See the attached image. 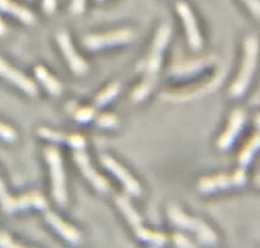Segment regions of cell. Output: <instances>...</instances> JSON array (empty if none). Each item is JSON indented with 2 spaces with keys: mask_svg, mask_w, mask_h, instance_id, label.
<instances>
[{
  "mask_svg": "<svg viewBox=\"0 0 260 248\" xmlns=\"http://www.w3.org/2000/svg\"><path fill=\"white\" fill-rule=\"evenodd\" d=\"M56 0H42V8L46 14H52L56 9Z\"/></svg>",
  "mask_w": 260,
  "mask_h": 248,
  "instance_id": "f546056e",
  "label": "cell"
},
{
  "mask_svg": "<svg viewBox=\"0 0 260 248\" xmlns=\"http://www.w3.org/2000/svg\"><path fill=\"white\" fill-rule=\"evenodd\" d=\"M6 31H7V28H6V24H4L3 22L0 21V36H2V34H4V33H6Z\"/></svg>",
  "mask_w": 260,
  "mask_h": 248,
  "instance_id": "4dcf8cb0",
  "label": "cell"
},
{
  "mask_svg": "<svg viewBox=\"0 0 260 248\" xmlns=\"http://www.w3.org/2000/svg\"><path fill=\"white\" fill-rule=\"evenodd\" d=\"M84 7H86V0H73L71 6L72 13L74 14L83 13Z\"/></svg>",
  "mask_w": 260,
  "mask_h": 248,
  "instance_id": "f1b7e54d",
  "label": "cell"
},
{
  "mask_svg": "<svg viewBox=\"0 0 260 248\" xmlns=\"http://www.w3.org/2000/svg\"><path fill=\"white\" fill-rule=\"evenodd\" d=\"M167 215H169V219L171 220L175 227L194 232L195 235L198 237L199 242L203 243L204 245L212 247V245H216L217 242H218L217 233L206 222L198 219V218L186 215L176 205H170L169 209H167Z\"/></svg>",
  "mask_w": 260,
  "mask_h": 248,
  "instance_id": "3957f363",
  "label": "cell"
},
{
  "mask_svg": "<svg viewBox=\"0 0 260 248\" xmlns=\"http://www.w3.org/2000/svg\"><path fill=\"white\" fill-rule=\"evenodd\" d=\"M96 124L101 127L111 129L117 125V117L112 114H102L96 119Z\"/></svg>",
  "mask_w": 260,
  "mask_h": 248,
  "instance_id": "cb8c5ba5",
  "label": "cell"
},
{
  "mask_svg": "<svg viewBox=\"0 0 260 248\" xmlns=\"http://www.w3.org/2000/svg\"><path fill=\"white\" fill-rule=\"evenodd\" d=\"M246 172L241 167L234 174H218L214 177L202 179L198 184V190L202 194H211L218 190L244 186L246 184Z\"/></svg>",
  "mask_w": 260,
  "mask_h": 248,
  "instance_id": "ba28073f",
  "label": "cell"
},
{
  "mask_svg": "<svg viewBox=\"0 0 260 248\" xmlns=\"http://www.w3.org/2000/svg\"><path fill=\"white\" fill-rule=\"evenodd\" d=\"M257 57H259V40L254 34H249L244 42V59H242L241 69L232 86L230 87V96L232 98H240L246 93L255 74Z\"/></svg>",
  "mask_w": 260,
  "mask_h": 248,
  "instance_id": "7a4b0ae2",
  "label": "cell"
},
{
  "mask_svg": "<svg viewBox=\"0 0 260 248\" xmlns=\"http://www.w3.org/2000/svg\"><path fill=\"white\" fill-rule=\"evenodd\" d=\"M45 219L52 227V229L68 243L73 245H78L82 243V233L73 227L72 224L62 220L57 214L52 211L45 212Z\"/></svg>",
  "mask_w": 260,
  "mask_h": 248,
  "instance_id": "9a60e30c",
  "label": "cell"
},
{
  "mask_svg": "<svg viewBox=\"0 0 260 248\" xmlns=\"http://www.w3.org/2000/svg\"><path fill=\"white\" fill-rule=\"evenodd\" d=\"M151 248H157V247H151Z\"/></svg>",
  "mask_w": 260,
  "mask_h": 248,
  "instance_id": "e575fe53",
  "label": "cell"
},
{
  "mask_svg": "<svg viewBox=\"0 0 260 248\" xmlns=\"http://www.w3.org/2000/svg\"><path fill=\"white\" fill-rule=\"evenodd\" d=\"M35 75L37 79L42 83V86L47 89L50 94L52 96H60L62 92L61 83L49 73V70L44 66H36L35 67Z\"/></svg>",
  "mask_w": 260,
  "mask_h": 248,
  "instance_id": "e0dca14e",
  "label": "cell"
},
{
  "mask_svg": "<svg viewBox=\"0 0 260 248\" xmlns=\"http://www.w3.org/2000/svg\"><path fill=\"white\" fill-rule=\"evenodd\" d=\"M56 41L60 50H61L62 55H64L65 60L68 61L72 72L76 75H79V77L87 74V72H88V64L84 61V59L81 55L77 54L76 49H74L73 44H72L69 33H67L65 31L59 32L56 34Z\"/></svg>",
  "mask_w": 260,
  "mask_h": 248,
  "instance_id": "8fae6325",
  "label": "cell"
},
{
  "mask_svg": "<svg viewBox=\"0 0 260 248\" xmlns=\"http://www.w3.org/2000/svg\"><path fill=\"white\" fill-rule=\"evenodd\" d=\"M0 77L3 79L8 80L9 83L14 84L16 87H18L19 89L27 93L28 96H36L39 89H37L36 83L34 80L29 79L26 74H23L22 72L17 70L16 67H13L12 65H9L8 62L4 59L0 57Z\"/></svg>",
  "mask_w": 260,
  "mask_h": 248,
  "instance_id": "4fadbf2b",
  "label": "cell"
},
{
  "mask_svg": "<svg viewBox=\"0 0 260 248\" xmlns=\"http://www.w3.org/2000/svg\"><path fill=\"white\" fill-rule=\"evenodd\" d=\"M0 248H29L16 242L7 232H0Z\"/></svg>",
  "mask_w": 260,
  "mask_h": 248,
  "instance_id": "d4e9b609",
  "label": "cell"
},
{
  "mask_svg": "<svg viewBox=\"0 0 260 248\" xmlns=\"http://www.w3.org/2000/svg\"><path fill=\"white\" fill-rule=\"evenodd\" d=\"M0 139L6 140L7 143H14L17 140L16 130L0 121Z\"/></svg>",
  "mask_w": 260,
  "mask_h": 248,
  "instance_id": "603a6c76",
  "label": "cell"
},
{
  "mask_svg": "<svg viewBox=\"0 0 260 248\" xmlns=\"http://www.w3.org/2000/svg\"><path fill=\"white\" fill-rule=\"evenodd\" d=\"M120 89H121L120 83H111V84H110L109 87H106L101 93L97 94V97L94 98V107H96V109H102L104 106H106L107 103H110V102L119 94Z\"/></svg>",
  "mask_w": 260,
  "mask_h": 248,
  "instance_id": "d6986e66",
  "label": "cell"
},
{
  "mask_svg": "<svg viewBox=\"0 0 260 248\" xmlns=\"http://www.w3.org/2000/svg\"><path fill=\"white\" fill-rule=\"evenodd\" d=\"M0 207L6 214H13L19 210H26L29 207H36L39 210L47 209V201L44 195L39 191H31L19 197L9 195L6 184L0 177Z\"/></svg>",
  "mask_w": 260,
  "mask_h": 248,
  "instance_id": "8992f818",
  "label": "cell"
},
{
  "mask_svg": "<svg viewBox=\"0 0 260 248\" xmlns=\"http://www.w3.org/2000/svg\"><path fill=\"white\" fill-rule=\"evenodd\" d=\"M94 115H96V111L92 107H81V109L78 107L73 112L74 119L78 122H81V124H86V122L91 121L94 117Z\"/></svg>",
  "mask_w": 260,
  "mask_h": 248,
  "instance_id": "7402d4cb",
  "label": "cell"
},
{
  "mask_svg": "<svg viewBox=\"0 0 260 248\" xmlns=\"http://www.w3.org/2000/svg\"><path fill=\"white\" fill-rule=\"evenodd\" d=\"M134 39H136V33L132 29L122 28L107 32V33L88 34L83 39V46L91 51H96L104 47L129 44V42H133Z\"/></svg>",
  "mask_w": 260,
  "mask_h": 248,
  "instance_id": "52a82bcc",
  "label": "cell"
},
{
  "mask_svg": "<svg viewBox=\"0 0 260 248\" xmlns=\"http://www.w3.org/2000/svg\"><path fill=\"white\" fill-rule=\"evenodd\" d=\"M39 135L44 139L50 140V141H54V143H68V136L69 135H65L62 132L59 131H54V130H50L46 129V127H41L39 129Z\"/></svg>",
  "mask_w": 260,
  "mask_h": 248,
  "instance_id": "44dd1931",
  "label": "cell"
},
{
  "mask_svg": "<svg viewBox=\"0 0 260 248\" xmlns=\"http://www.w3.org/2000/svg\"><path fill=\"white\" fill-rule=\"evenodd\" d=\"M44 154L50 168L52 197L59 206L64 207L68 202V192H67V180L62 167L61 153L56 147H47L45 148Z\"/></svg>",
  "mask_w": 260,
  "mask_h": 248,
  "instance_id": "5b68a950",
  "label": "cell"
},
{
  "mask_svg": "<svg viewBox=\"0 0 260 248\" xmlns=\"http://www.w3.org/2000/svg\"><path fill=\"white\" fill-rule=\"evenodd\" d=\"M206 65L207 62L202 59L194 60V61H187L184 62V64H176L172 66L171 74L175 75V77H184V75L198 72L201 67H204Z\"/></svg>",
  "mask_w": 260,
  "mask_h": 248,
  "instance_id": "ffe728a7",
  "label": "cell"
},
{
  "mask_svg": "<svg viewBox=\"0 0 260 248\" xmlns=\"http://www.w3.org/2000/svg\"><path fill=\"white\" fill-rule=\"evenodd\" d=\"M97 2H104V0H97Z\"/></svg>",
  "mask_w": 260,
  "mask_h": 248,
  "instance_id": "836d02e7",
  "label": "cell"
},
{
  "mask_svg": "<svg viewBox=\"0 0 260 248\" xmlns=\"http://www.w3.org/2000/svg\"><path fill=\"white\" fill-rule=\"evenodd\" d=\"M101 163L107 171L111 172V173L121 182L125 191H126L130 196H141L142 191H143V190H142V186L139 185V182L134 179L133 174L130 173V172L125 168L124 165H121L117 160H115L114 158L110 157V155L107 154L101 155Z\"/></svg>",
  "mask_w": 260,
  "mask_h": 248,
  "instance_id": "9c48e42d",
  "label": "cell"
},
{
  "mask_svg": "<svg viewBox=\"0 0 260 248\" xmlns=\"http://www.w3.org/2000/svg\"><path fill=\"white\" fill-rule=\"evenodd\" d=\"M245 120H246V115H245L244 110L236 109L232 111L231 116H230L229 125H227L226 130H224L223 134L219 136L218 143H217L219 149L227 150L232 147L235 140H236L237 136L240 135V131H241L242 127H244Z\"/></svg>",
  "mask_w": 260,
  "mask_h": 248,
  "instance_id": "5bb4252c",
  "label": "cell"
},
{
  "mask_svg": "<svg viewBox=\"0 0 260 248\" xmlns=\"http://www.w3.org/2000/svg\"><path fill=\"white\" fill-rule=\"evenodd\" d=\"M260 149V132L259 134H255L251 139L247 141V144L245 145L244 149L241 150L239 155V163L242 168L247 167L250 164V162L254 158L255 153Z\"/></svg>",
  "mask_w": 260,
  "mask_h": 248,
  "instance_id": "ac0fdd59",
  "label": "cell"
},
{
  "mask_svg": "<svg viewBox=\"0 0 260 248\" xmlns=\"http://www.w3.org/2000/svg\"><path fill=\"white\" fill-rule=\"evenodd\" d=\"M68 144L76 149H86V140L82 135L72 134L68 136Z\"/></svg>",
  "mask_w": 260,
  "mask_h": 248,
  "instance_id": "4316f807",
  "label": "cell"
},
{
  "mask_svg": "<svg viewBox=\"0 0 260 248\" xmlns=\"http://www.w3.org/2000/svg\"><path fill=\"white\" fill-rule=\"evenodd\" d=\"M255 121H256V125H257V126L260 127V115H257L256 119H255Z\"/></svg>",
  "mask_w": 260,
  "mask_h": 248,
  "instance_id": "1f68e13d",
  "label": "cell"
},
{
  "mask_svg": "<svg viewBox=\"0 0 260 248\" xmlns=\"http://www.w3.org/2000/svg\"><path fill=\"white\" fill-rule=\"evenodd\" d=\"M0 11L12 14V16H14L16 18H18L19 21L26 24H34L35 21H36V18H35L34 13L31 11H28L24 7L19 6V4L14 3L12 0H0Z\"/></svg>",
  "mask_w": 260,
  "mask_h": 248,
  "instance_id": "2e32d148",
  "label": "cell"
},
{
  "mask_svg": "<svg viewBox=\"0 0 260 248\" xmlns=\"http://www.w3.org/2000/svg\"><path fill=\"white\" fill-rule=\"evenodd\" d=\"M170 37H171V27L167 23H164L158 28L156 36H154L151 51H149L148 57H147L144 80L142 82V84H139L134 89L133 94H132V99L134 102H142L153 91L157 83V78H158V72L161 69L165 49H166L167 44H169Z\"/></svg>",
  "mask_w": 260,
  "mask_h": 248,
  "instance_id": "6da1fadb",
  "label": "cell"
},
{
  "mask_svg": "<svg viewBox=\"0 0 260 248\" xmlns=\"http://www.w3.org/2000/svg\"><path fill=\"white\" fill-rule=\"evenodd\" d=\"M250 13L257 19H260V0H242Z\"/></svg>",
  "mask_w": 260,
  "mask_h": 248,
  "instance_id": "83f0119b",
  "label": "cell"
},
{
  "mask_svg": "<svg viewBox=\"0 0 260 248\" xmlns=\"http://www.w3.org/2000/svg\"><path fill=\"white\" fill-rule=\"evenodd\" d=\"M115 202L119 207L120 211L124 214L125 219L127 220L129 225L133 228L134 233L139 239L144 240L147 243H152L154 245H165L167 243V237L161 232L151 230L143 225V219L141 218L139 212L134 209V206L130 204L129 197L125 195H117L115 196Z\"/></svg>",
  "mask_w": 260,
  "mask_h": 248,
  "instance_id": "277c9868",
  "label": "cell"
},
{
  "mask_svg": "<svg viewBox=\"0 0 260 248\" xmlns=\"http://www.w3.org/2000/svg\"><path fill=\"white\" fill-rule=\"evenodd\" d=\"M176 9L180 18L182 19V23L185 26L189 46L192 50H195V51H198L203 46V37H202L201 31H199V27L198 23H197V19L194 17V13L191 12L190 7L186 3H184V2H179L176 4Z\"/></svg>",
  "mask_w": 260,
  "mask_h": 248,
  "instance_id": "7c38bea8",
  "label": "cell"
},
{
  "mask_svg": "<svg viewBox=\"0 0 260 248\" xmlns=\"http://www.w3.org/2000/svg\"><path fill=\"white\" fill-rule=\"evenodd\" d=\"M172 240H174V244L176 245V248H198L189 238L185 237L181 233H175Z\"/></svg>",
  "mask_w": 260,
  "mask_h": 248,
  "instance_id": "484cf974",
  "label": "cell"
},
{
  "mask_svg": "<svg viewBox=\"0 0 260 248\" xmlns=\"http://www.w3.org/2000/svg\"><path fill=\"white\" fill-rule=\"evenodd\" d=\"M256 184L259 185V186H260V176H259V177H256Z\"/></svg>",
  "mask_w": 260,
  "mask_h": 248,
  "instance_id": "d6a6232c",
  "label": "cell"
},
{
  "mask_svg": "<svg viewBox=\"0 0 260 248\" xmlns=\"http://www.w3.org/2000/svg\"><path fill=\"white\" fill-rule=\"evenodd\" d=\"M73 159L74 162H76L77 167H78V168L81 169L82 173H83V176L91 182V185L97 190V191L101 192V194H107V192L111 190L109 181L94 169V167L91 163V159H89V157L87 155V153L84 152V149L74 150Z\"/></svg>",
  "mask_w": 260,
  "mask_h": 248,
  "instance_id": "30bf717a",
  "label": "cell"
}]
</instances>
